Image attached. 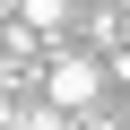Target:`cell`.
Returning a JSON list of instances; mask_svg holds the SVG:
<instances>
[{"mask_svg":"<svg viewBox=\"0 0 130 130\" xmlns=\"http://www.w3.org/2000/svg\"><path fill=\"white\" fill-rule=\"evenodd\" d=\"M121 70H130V52H121Z\"/></svg>","mask_w":130,"mask_h":130,"instance_id":"obj_5","label":"cell"},{"mask_svg":"<svg viewBox=\"0 0 130 130\" xmlns=\"http://www.w3.org/2000/svg\"><path fill=\"white\" fill-rule=\"evenodd\" d=\"M95 95H104V70H95L87 52H61L52 70H43V104H52V113H87Z\"/></svg>","mask_w":130,"mask_h":130,"instance_id":"obj_1","label":"cell"},{"mask_svg":"<svg viewBox=\"0 0 130 130\" xmlns=\"http://www.w3.org/2000/svg\"><path fill=\"white\" fill-rule=\"evenodd\" d=\"M9 18H18V26H35V35H61V26H70V0H18Z\"/></svg>","mask_w":130,"mask_h":130,"instance_id":"obj_2","label":"cell"},{"mask_svg":"<svg viewBox=\"0 0 130 130\" xmlns=\"http://www.w3.org/2000/svg\"><path fill=\"white\" fill-rule=\"evenodd\" d=\"M9 9H18V0H0V18H9Z\"/></svg>","mask_w":130,"mask_h":130,"instance_id":"obj_4","label":"cell"},{"mask_svg":"<svg viewBox=\"0 0 130 130\" xmlns=\"http://www.w3.org/2000/svg\"><path fill=\"white\" fill-rule=\"evenodd\" d=\"M26 130H61V113H52V104H43V113H35V121H26Z\"/></svg>","mask_w":130,"mask_h":130,"instance_id":"obj_3","label":"cell"}]
</instances>
